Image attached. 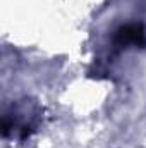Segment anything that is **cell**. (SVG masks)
<instances>
[{"label":"cell","mask_w":146,"mask_h":148,"mask_svg":"<svg viewBox=\"0 0 146 148\" xmlns=\"http://www.w3.org/2000/svg\"><path fill=\"white\" fill-rule=\"evenodd\" d=\"M113 43L120 48H127V47H146V29L143 24L139 23H132V24H126L122 28H119L115 31Z\"/></svg>","instance_id":"6da1fadb"}]
</instances>
